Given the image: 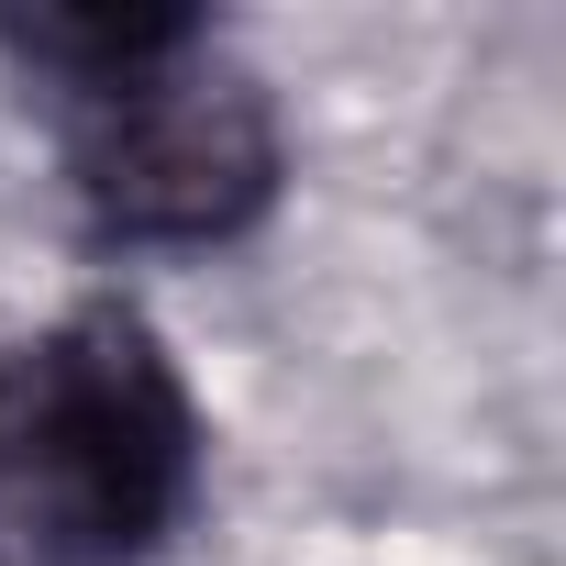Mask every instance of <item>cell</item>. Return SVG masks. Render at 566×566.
<instances>
[{
    "label": "cell",
    "instance_id": "6da1fadb",
    "mask_svg": "<svg viewBox=\"0 0 566 566\" xmlns=\"http://www.w3.org/2000/svg\"><path fill=\"white\" fill-rule=\"evenodd\" d=\"M200 500V400L145 312L78 301L0 345V566H145Z\"/></svg>",
    "mask_w": 566,
    "mask_h": 566
},
{
    "label": "cell",
    "instance_id": "7a4b0ae2",
    "mask_svg": "<svg viewBox=\"0 0 566 566\" xmlns=\"http://www.w3.org/2000/svg\"><path fill=\"white\" fill-rule=\"evenodd\" d=\"M67 178L123 244H222L277 200V112L200 23L189 45L67 90Z\"/></svg>",
    "mask_w": 566,
    "mask_h": 566
}]
</instances>
